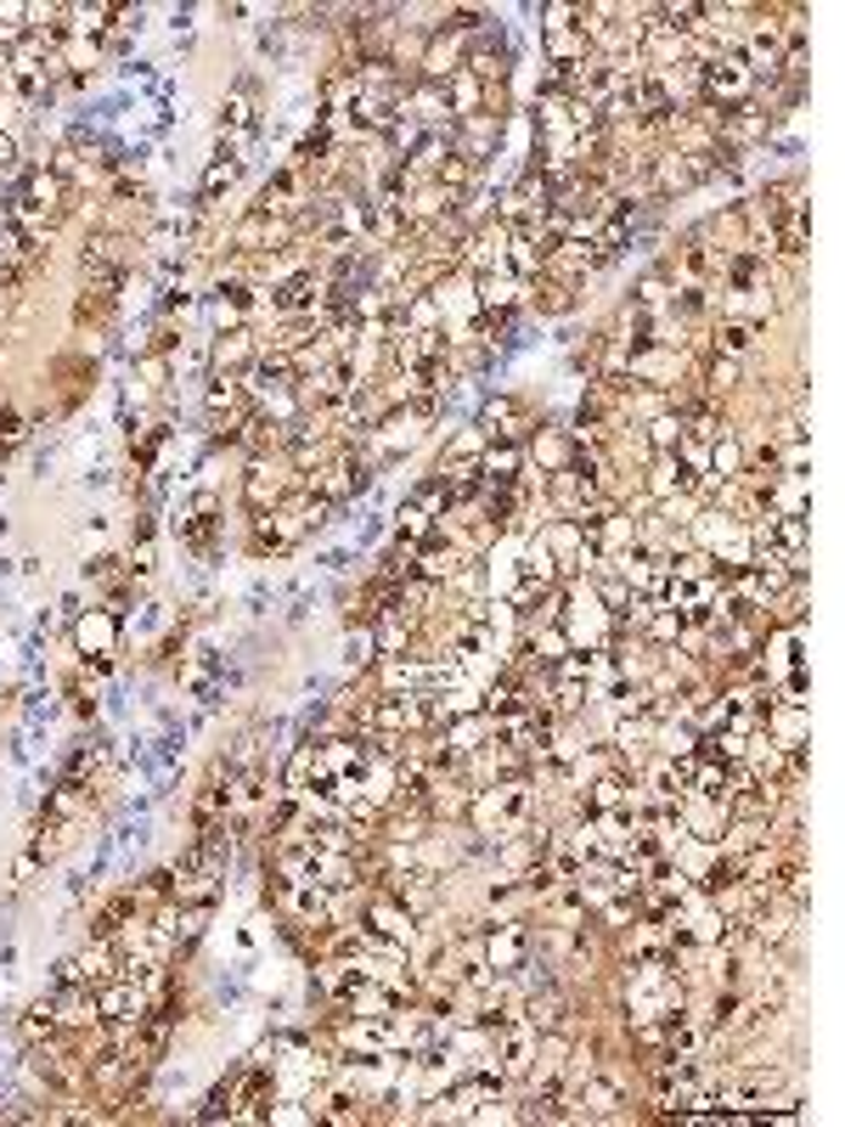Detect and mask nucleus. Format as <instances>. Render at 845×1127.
I'll return each mask as SVG.
<instances>
[{
    "mask_svg": "<svg viewBox=\"0 0 845 1127\" xmlns=\"http://www.w3.org/2000/svg\"><path fill=\"white\" fill-rule=\"evenodd\" d=\"M73 711H79V716H97V693H84V682H73Z\"/></svg>",
    "mask_w": 845,
    "mask_h": 1127,
    "instance_id": "obj_39",
    "label": "nucleus"
},
{
    "mask_svg": "<svg viewBox=\"0 0 845 1127\" xmlns=\"http://www.w3.org/2000/svg\"><path fill=\"white\" fill-rule=\"evenodd\" d=\"M316 192H310V181L299 176V169L288 164V169H277V176L260 187V198H254L248 209H260V215H271V220H294L305 204H310Z\"/></svg>",
    "mask_w": 845,
    "mask_h": 1127,
    "instance_id": "obj_6",
    "label": "nucleus"
},
{
    "mask_svg": "<svg viewBox=\"0 0 845 1127\" xmlns=\"http://www.w3.org/2000/svg\"><path fill=\"white\" fill-rule=\"evenodd\" d=\"M237 176H242V158L237 152H220V158H209V169H203V181H198V209H209L220 192H231L237 187Z\"/></svg>",
    "mask_w": 845,
    "mask_h": 1127,
    "instance_id": "obj_22",
    "label": "nucleus"
},
{
    "mask_svg": "<svg viewBox=\"0 0 845 1127\" xmlns=\"http://www.w3.org/2000/svg\"><path fill=\"white\" fill-rule=\"evenodd\" d=\"M569 457H575L569 428H530V441H525V463H536V474H558Z\"/></svg>",
    "mask_w": 845,
    "mask_h": 1127,
    "instance_id": "obj_17",
    "label": "nucleus"
},
{
    "mask_svg": "<svg viewBox=\"0 0 845 1127\" xmlns=\"http://www.w3.org/2000/svg\"><path fill=\"white\" fill-rule=\"evenodd\" d=\"M501 136H507V119H490V113H468V119H457V125H451V152H457V158H468L474 169H485V164L496 158Z\"/></svg>",
    "mask_w": 845,
    "mask_h": 1127,
    "instance_id": "obj_4",
    "label": "nucleus"
},
{
    "mask_svg": "<svg viewBox=\"0 0 845 1127\" xmlns=\"http://www.w3.org/2000/svg\"><path fill=\"white\" fill-rule=\"evenodd\" d=\"M102 761H108V750H102V744H79V750H68L62 778H79V784H91V772H102Z\"/></svg>",
    "mask_w": 845,
    "mask_h": 1127,
    "instance_id": "obj_35",
    "label": "nucleus"
},
{
    "mask_svg": "<svg viewBox=\"0 0 845 1127\" xmlns=\"http://www.w3.org/2000/svg\"><path fill=\"white\" fill-rule=\"evenodd\" d=\"M632 428H643V441H648V452H654V457H659V452H676V441L688 435V428H683V417H676V412H659V417L632 423Z\"/></svg>",
    "mask_w": 845,
    "mask_h": 1127,
    "instance_id": "obj_25",
    "label": "nucleus"
},
{
    "mask_svg": "<svg viewBox=\"0 0 845 1127\" xmlns=\"http://www.w3.org/2000/svg\"><path fill=\"white\" fill-rule=\"evenodd\" d=\"M367 930H372V936H384V941H395V947H411L417 919H411V913L395 902V891L367 886Z\"/></svg>",
    "mask_w": 845,
    "mask_h": 1127,
    "instance_id": "obj_9",
    "label": "nucleus"
},
{
    "mask_svg": "<svg viewBox=\"0 0 845 1127\" xmlns=\"http://www.w3.org/2000/svg\"><path fill=\"white\" fill-rule=\"evenodd\" d=\"M119 976V947L113 941H97L91 936V947H79L73 959L57 970V981H91V987H102V981H113Z\"/></svg>",
    "mask_w": 845,
    "mask_h": 1127,
    "instance_id": "obj_15",
    "label": "nucleus"
},
{
    "mask_svg": "<svg viewBox=\"0 0 845 1127\" xmlns=\"http://www.w3.org/2000/svg\"><path fill=\"white\" fill-rule=\"evenodd\" d=\"M294 485H299V468L288 463V452H277V457H248V474H242V507H248V518L282 507Z\"/></svg>",
    "mask_w": 845,
    "mask_h": 1127,
    "instance_id": "obj_2",
    "label": "nucleus"
},
{
    "mask_svg": "<svg viewBox=\"0 0 845 1127\" xmlns=\"http://www.w3.org/2000/svg\"><path fill=\"white\" fill-rule=\"evenodd\" d=\"M575 305H580V288L553 283V277H536L530 294H525V310H536V316H569Z\"/></svg>",
    "mask_w": 845,
    "mask_h": 1127,
    "instance_id": "obj_21",
    "label": "nucleus"
},
{
    "mask_svg": "<svg viewBox=\"0 0 845 1127\" xmlns=\"http://www.w3.org/2000/svg\"><path fill=\"white\" fill-rule=\"evenodd\" d=\"M248 525H254V553H294V547L310 536L294 502H282V507H271V513H254Z\"/></svg>",
    "mask_w": 845,
    "mask_h": 1127,
    "instance_id": "obj_5",
    "label": "nucleus"
},
{
    "mask_svg": "<svg viewBox=\"0 0 845 1127\" xmlns=\"http://www.w3.org/2000/svg\"><path fill=\"white\" fill-rule=\"evenodd\" d=\"M479 428H485V441H530V412L519 395H490L479 406Z\"/></svg>",
    "mask_w": 845,
    "mask_h": 1127,
    "instance_id": "obj_10",
    "label": "nucleus"
},
{
    "mask_svg": "<svg viewBox=\"0 0 845 1127\" xmlns=\"http://www.w3.org/2000/svg\"><path fill=\"white\" fill-rule=\"evenodd\" d=\"M525 294H530V283L514 277L507 266L474 277V310H525Z\"/></svg>",
    "mask_w": 845,
    "mask_h": 1127,
    "instance_id": "obj_14",
    "label": "nucleus"
},
{
    "mask_svg": "<svg viewBox=\"0 0 845 1127\" xmlns=\"http://www.w3.org/2000/svg\"><path fill=\"white\" fill-rule=\"evenodd\" d=\"M316 784V744L305 739V744H294V755L282 761V790L288 795H305Z\"/></svg>",
    "mask_w": 845,
    "mask_h": 1127,
    "instance_id": "obj_24",
    "label": "nucleus"
},
{
    "mask_svg": "<svg viewBox=\"0 0 845 1127\" xmlns=\"http://www.w3.org/2000/svg\"><path fill=\"white\" fill-rule=\"evenodd\" d=\"M254 130H260V108H254V85L242 79L237 91L226 97V108H220V136H226V147L220 152H237Z\"/></svg>",
    "mask_w": 845,
    "mask_h": 1127,
    "instance_id": "obj_16",
    "label": "nucleus"
},
{
    "mask_svg": "<svg viewBox=\"0 0 845 1127\" xmlns=\"http://www.w3.org/2000/svg\"><path fill=\"white\" fill-rule=\"evenodd\" d=\"M485 446H490V441H485V428H479V423H474V428H457V435H451V446H446V457H440V468L479 463V457H485Z\"/></svg>",
    "mask_w": 845,
    "mask_h": 1127,
    "instance_id": "obj_27",
    "label": "nucleus"
},
{
    "mask_svg": "<svg viewBox=\"0 0 845 1127\" xmlns=\"http://www.w3.org/2000/svg\"><path fill=\"white\" fill-rule=\"evenodd\" d=\"M446 97H451V113L468 119V113L485 108V85H479L474 73H451V79H446Z\"/></svg>",
    "mask_w": 845,
    "mask_h": 1127,
    "instance_id": "obj_28",
    "label": "nucleus"
},
{
    "mask_svg": "<svg viewBox=\"0 0 845 1127\" xmlns=\"http://www.w3.org/2000/svg\"><path fill=\"white\" fill-rule=\"evenodd\" d=\"M97 1004H102V1020L108 1026H141L147 1020V987L130 981V976H113L97 987Z\"/></svg>",
    "mask_w": 845,
    "mask_h": 1127,
    "instance_id": "obj_11",
    "label": "nucleus"
},
{
    "mask_svg": "<svg viewBox=\"0 0 845 1127\" xmlns=\"http://www.w3.org/2000/svg\"><path fill=\"white\" fill-rule=\"evenodd\" d=\"M29 428H34V423H29L23 412H0V457L18 452V446L29 441Z\"/></svg>",
    "mask_w": 845,
    "mask_h": 1127,
    "instance_id": "obj_36",
    "label": "nucleus"
},
{
    "mask_svg": "<svg viewBox=\"0 0 845 1127\" xmlns=\"http://www.w3.org/2000/svg\"><path fill=\"white\" fill-rule=\"evenodd\" d=\"M710 474H716V480H738V474H744V446H738V435H722V441L710 446Z\"/></svg>",
    "mask_w": 845,
    "mask_h": 1127,
    "instance_id": "obj_34",
    "label": "nucleus"
},
{
    "mask_svg": "<svg viewBox=\"0 0 845 1127\" xmlns=\"http://www.w3.org/2000/svg\"><path fill=\"white\" fill-rule=\"evenodd\" d=\"M254 362H260V333H254V327H231V333H220V338H215V350H209L215 378H242Z\"/></svg>",
    "mask_w": 845,
    "mask_h": 1127,
    "instance_id": "obj_12",
    "label": "nucleus"
},
{
    "mask_svg": "<svg viewBox=\"0 0 845 1127\" xmlns=\"http://www.w3.org/2000/svg\"><path fill=\"white\" fill-rule=\"evenodd\" d=\"M18 1031H23V1044H29V1049H34V1044H46V1037H57L62 1026H57V1009H51V998L29 1004V1015L18 1020Z\"/></svg>",
    "mask_w": 845,
    "mask_h": 1127,
    "instance_id": "obj_29",
    "label": "nucleus"
},
{
    "mask_svg": "<svg viewBox=\"0 0 845 1127\" xmlns=\"http://www.w3.org/2000/svg\"><path fill=\"white\" fill-rule=\"evenodd\" d=\"M113 632H119V615H91V621H79V649L84 654H108V643H113Z\"/></svg>",
    "mask_w": 845,
    "mask_h": 1127,
    "instance_id": "obj_31",
    "label": "nucleus"
},
{
    "mask_svg": "<svg viewBox=\"0 0 845 1127\" xmlns=\"http://www.w3.org/2000/svg\"><path fill=\"white\" fill-rule=\"evenodd\" d=\"M12 874H18V886H29V880L40 874V851H34V846H29V851L18 857V869H12Z\"/></svg>",
    "mask_w": 845,
    "mask_h": 1127,
    "instance_id": "obj_38",
    "label": "nucleus"
},
{
    "mask_svg": "<svg viewBox=\"0 0 845 1127\" xmlns=\"http://www.w3.org/2000/svg\"><path fill=\"white\" fill-rule=\"evenodd\" d=\"M422 428H429V423H422L411 406H389V412L378 417V428L367 435V446L389 463V457H400V452H411V446L422 441Z\"/></svg>",
    "mask_w": 845,
    "mask_h": 1127,
    "instance_id": "obj_7",
    "label": "nucleus"
},
{
    "mask_svg": "<svg viewBox=\"0 0 845 1127\" xmlns=\"http://www.w3.org/2000/svg\"><path fill=\"white\" fill-rule=\"evenodd\" d=\"M665 570H670V581H676V586H699V581H710V575H716V558H710L705 547H688V553H676Z\"/></svg>",
    "mask_w": 845,
    "mask_h": 1127,
    "instance_id": "obj_26",
    "label": "nucleus"
},
{
    "mask_svg": "<svg viewBox=\"0 0 845 1127\" xmlns=\"http://www.w3.org/2000/svg\"><path fill=\"white\" fill-rule=\"evenodd\" d=\"M136 248V237H125V231H91L84 237V248H79V277H84V288H102V294H119L125 283H130V254Z\"/></svg>",
    "mask_w": 845,
    "mask_h": 1127,
    "instance_id": "obj_1",
    "label": "nucleus"
},
{
    "mask_svg": "<svg viewBox=\"0 0 845 1127\" xmlns=\"http://www.w3.org/2000/svg\"><path fill=\"white\" fill-rule=\"evenodd\" d=\"M530 952H536L530 919H501V925H485V970H490V976H519Z\"/></svg>",
    "mask_w": 845,
    "mask_h": 1127,
    "instance_id": "obj_3",
    "label": "nucleus"
},
{
    "mask_svg": "<svg viewBox=\"0 0 845 1127\" xmlns=\"http://www.w3.org/2000/svg\"><path fill=\"white\" fill-rule=\"evenodd\" d=\"M46 818L51 823H84V818H91V784H79V778H57V790L46 795Z\"/></svg>",
    "mask_w": 845,
    "mask_h": 1127,
    "instance_id": "obj_18",
    "label": "nucleus"
},
{
    "mask_svg": "<svg viewBox=\"0 0 845 1127\" xmlns=\"http://www.w3.org/2000/svg\"><path fill=\"white\" fill-rule=\"evenodd\" d=\"M141 378H147L152 389H163V384H169V356H152V350H147V356H141Z\"/></svg>",
    "mask_w": 845,
    "mask_h": 1127,
    "instance_id": "obj_37",
    "label": "nucleus"
},
{
    "mask_svg": "<svg viewBox=\"0 0 845 1127\" xmlns=\"http://www.w3.org/2000/svg\"><path fill=\"white\" fill-rule=\"evenodd\" d=\"M468 564V553L457 547V542H446L440 531L429 536V542H417V558H411V575L417 581H429V586H451V575Z\"/></svg>",
    "mask_w": 845,
    "mask_h": 1127,
    "instance_id": "obj_13",
    "label": "nucleus"
},
{
    "mask_svg": "<svg viewBox=\"0 0 845 1127\" xmlns=\"http://www.w3.org/2000/svg\"><path fill=\"white\" fill-rule=\"evenodd\" d=\"M113 299H119V294H102V288H84V294L73 299V322H79V327H102V322L113 316Z\"/></svg>",
    "mask_w": 845,
    "mask_h": 1127,
    "instance_id": "obj_30",
    "label": "nucleus"
},
{
    "mask_svg": "<svg viewBox=\"0 0 845 1127\" xmlns=\"http://www.w3.org/2000/svg\"><path fill=\"white\" fill-rule=\"evenodd\" d=\"M215 531H220V513H187V518H181V542H187L192 553H209V547H215Z\"/></svg>",
    "mask_w": 845,
    "mask_h": 1127,
    "instance_id": "obj_33",
    "label": "nucleus"
},
{
    "mask_svg": "<svg viewBox=\"0 0 845 1127\" xmlns=\"http://www.w3.org/2000/svg\"><path fill=\"white\" fill-rule=\"evenodd\" d=\"M51 1009H57V1026H62V1031H91V1026H102V1004H97V987H91V981H57Z\"/></svg>",
    "mask_w": 845,
    "mask_h": 1127,
    "instance_id": "obj_8",
    "label": "nucleus"
},
{
    "mask_svg": "<svg viewBox=\"0 0 845 1127\" xmlns=\"http://www.w3.org/2000/svg\"><path fill=\"white\" fill-rule=\"evenodd\" d=\"M18 294H23V288H18V283H0V316H7V310H12V305H18Z\"/></svg>",
    "mask_w": 845,
    "mask_h": 1127,
    "instance_id": "obj_40",
    "label": "nucleus"
},
{
    "mask_svg": "<svg viewBox=\"0 0 845 1127\" xmlns=\"http://www.w3.org/2000/svg\"><path fill=\"white\" fill-rule=\"evenodd\" d=\"M525 468H530V463H525V446H519V441H490L485 457H479L485 485H514Z\"/></svg>",
    "mask_w": 845,
    "mask_h": 1127,
    "instance_id": "obj_19",
    "label": "nucleus"
},
{
    "mask_svg": "<svg viewBox=\"0 0 845 1127\" xmlns=\"http://www.w3.org/2000/svg\"><path fill=\"white\" fill-rule=\"evenodd\" d=\"M429 536H435V518L417 513L411 502H400V513H395V542H411V547H417V542H429Z\"/></svg>",
    "mask_w": 845,
    "mask_h": 1127,
    "instance_id": "obj_32",
    "label": "nucleus"
},
{
    "mask_svg": "<svg viewBox=\"0 0 845 1127\" xmlns=\"http://www.w3.org/2000/svg\"><path fill=\"white\" fill-rule=\"evenodd\" d=\"M501 919H536V897H530V886L519 874L490 886V925H501Z\"/></svg>",
    "mask_w": 845,
    "mask_h": 1127,
    "instance_id": "obj_20",
    "label": "nucleus"
},
{
    "mask_svg": "<svg viewBox=\"0 0 845 1127\" xmlns=\"http://www.w3.org/2000/svg\"><path fill=\"white\" fill-rule=\"evenodd\" d=\"M406 502L417 507V513H429V518H440L446 507H451V485H446V474H422L411 491H406Z\"/></svg>",
    "mask_w": 845,
    "mask_h": 1127,
    "instance_id": "obj_23",
    "label": "nucleus"
}]
</instances>
